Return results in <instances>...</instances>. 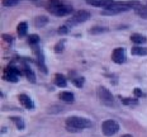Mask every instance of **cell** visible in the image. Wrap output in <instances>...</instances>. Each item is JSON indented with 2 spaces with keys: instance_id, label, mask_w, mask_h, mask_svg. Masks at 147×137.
Segmentation results:
<instances>
[{
  "instance_id": "obj_15",
  "label": "cell",
  "mask_w": 147,
  "mask_h": 137,
  "mask_svg": "<svg viewBox=\"0 0 147 137\" xmlns=\"http://www.w3.org/2000/svg\"><path fill=\"white\" fill-rule=\"evenodd\" d=\"M37 63H38V66L41 67V70L43 72H47V69H46V66H45V56H43V53H42V51L41 50H38L37 51Z\"/></svg>"
},
{
  "instance_id": "obj_6",
  "label": "cell",
  "mask_w": 147,
  "mask_h": 137,
  "mask_svg": "<svg viewBox=\"0 0 147 137\" xmlns=\"http://www.w3.org/2000/svg\"><path fill=\"white\" fill-rule=\"evenodd\" d=\"M90 18V13L86 10H79L76 11L75 14L67 20V24L69 26H72V24H79V23H84Z\"/></svg>"
},
{
  "instance_id": "obj_20",
  "label": "cell",
  "mask_w": 147,
  "mask_h": 137,
  "mask_svg": "<svg viewBox=\"0 0 147 137\" xmlns=\"http://www.w3.org/2000/svg\"><path fill=\"white\" fill-rule=\"evenodd\" d=\"M10 119L13 121V123L15 124V126H17V128L19 130V131L24 130V121H23L20 117H11Z\"/></svg>"
},
{
  "instance_id": "obj_25",
  "label": "cell",
  "mask_w": 147,
  "mask_h": 137,
  "mask_svg": "<svg viewBox=\"0 0 147 137\" xmlns=\"http://www.w3.org/2000/svg\"><path fill=\"white\" fill-rule=\"evenodd\" d=\"M20 0H3V5L4 7H14L19 3Z\"/></svg>"
},
{
  "instance_id": "obj_13",
  "label": "cell",
  "mask_w": 147,
  "mask_h": 137,
  "mask_svg": "<svg viewBox=\"0 0 147 137\" xmlns=\"http://www.w3.org/2000/svg\"><path fill=\"white\" fill-rule=\"evenodd\" d=\"M131 53L133 56H146L147 55V48L146 47H141V46H134L131 50Z\"/></svg>"
},
{
  "instance_id": "obj_17",
  "label": "cell",
  "mask_w": 147,
  "mask_h": 137,
  "mask_svg": "<svg viewBox=\"0 0 147 137\" xmlns=\"http://www.w3.org/2000/svg\"><path fill=\"white\" fill-rule=\"evenodd\" d=\"M47 23H48V18L45 17V15H38V17H36V19H34V26L38 27V28L45 27Z\"/></svg>"
},
{
  "instance_id": "obj_16",
  "label": "cell",
  "mask_w": 147,
  "mask_h": 137,
  "mask_svg": "<svg viewBox=\"0 0 147 137\" xmlns=\"http://www.w3.org/2000/svg\"><path fill=\"white\" fill-rule=\"evenodd\" d=\"M23 71H24V75L27 76V79H28L30 83H36V75H34V72L32 71V69H30L29 66L24 65Z\"/></svg>"
},
{
  "instance_id": "obj_2",
  "label": "cell",
  "mask_w": 147,
  "mask_h": 137,
  "mask_svg": "<svg viewBox=\"0 0 147 137\" xmlns=\"http://www.w3.org/2000/svg\"><path fill=\"white\" fill-rule=\"evenodd\" d=\"M47 9L50 13L57 17H65L72 13L74 8L70 4H65L61 0H48L47 3Z\"/></svg>"
},
{
  "instance_id": "obj_28",
  "label": "cell",
  "mask_w": 147,
  "mask_h": 137,
  "mask_svg": "<svg viewBox=\"0 0 147 137\" xmlns=\"http://www.w3.org/2000/svg\"><path fill=\"white\" fill-rule=\"evenodd\" d=\"M133 93H134V95H136L137 98H140V97L142 95V91H141V89H138V88H136V89L133 90Z\"/></svg>"
},
{
  "instance_id": "obj_8",
  "label": "cell",
  "mask_w": 147,
  "mask_h": 137,
  "mask_svg": "<svg viewBox=\"0 0 147 137\" xmlns=\"http://www.w3.org/2000/svg\"><path fill=\"white\" fill-rule=\"evenodd\" d=\"M112 60H113V62H115V63L125 62V51H124V48H122V47L115 48L112 53Z\"/></svg>"
},
{
  "instance_id": "obj_23",
  "label": "cell",
  "mask_w": 147,
  "mask_h": 137,
  "mask_svg": "<svg viewBox=\"0 0 147 137\" xmlns=\"http://www.w3.org/2000/svg\"><path fill=\"white\" fill-rule=\"evenodd\" d=\"M39 42V37L37 34H30L28 37V43L29 45H38Z\"/></svg>"
},
{
  "instance_id": "obj_31",
  "label": "cell",
  "mask_w": 147,
  "mask_h": 137,
  "mask_svg": "<svg viewBox=\"0 0 147 137\" xmlns=\"http://www.w3.org/2000/svg\"><path fill=\"white\" fill-rule=\"evenodd\" d=\"M32 1H38V0H32Z\"/></svg>"
},
{
  "instance_id": "obj_21",
  "label": "cell",
  "mask_w": 147,
  "mask_h": 137,
  "mask_svg": "<svg viewBox=\"0 0 147 137\" xmlns=\"http://www.w3.org/2000/svg\"><path fill=\"white\" fill-rule=\"evenodd\" d=\"M121 100L124 105H137L138 104V99L137 98H121Z\"/></svg>"
},
{
  "instance_id": "obj_4",
  "label": "cell",
  "mask_w": 147,
  "mask_h": 137,
  "mask_svg": "<svg viewBox=\"0 0 147 137\" xmlns=\"http://www.w3.org/2000/svg\"><path fill=\"white\" fill-rule=\"evenodd\" d=\"M96 93H98V98L100 99V102H102L104 105H108V107L114 105V97L112 95V93H110L107 88L99 86Z\"/></svg>"
},
{
  "instance_id": "obj_18",
  "label": "cell",
  "mask_w": 147,
  "mask_h": 137,
  "mask_svg": "<svg viewBox=\"0 0 147 137\" xmlns=\"http://www.w3.org/2000/svg\"><path fill=\"white\" fill-rule=\"evenodd\" d=\"M18 34H19V37H24V36L27 34V30H28V24L27 22H20L18 24Z\"/></svg>"
},
{
  "instance_id": "obj_24",
  "label": "cell",
  "mask_w": 147,
  "mask_h": 137,
  "mask_svg": "<svg viewBox=\"0 0 147 137\" xmlns=\"http://www.w3.org/2000/svg\"><path fill=\"white\" fill-rule=\"evenodd\" d=\"M103 32H107V28H104V27H93L90 29L91 34H96V33H103Z\"/></svg>"
},
{
  "instance_id": "obj_3",
  "label": "cell",
  "mask_w": 147,
  "mask_h": 137,
  "mask_svg": "<svg viewBox=\"0 0 147 137\" xmlns=\"http://www.w3.org/2000/svg\"><path fill=\"white\" fill-rule=\"evenodd\" d=\"M66 130L69 132H80L84 128L91 127V122L84 117H70L66 119Z\"/></svg>"
},
{
  "instance_id": "obj_12",
  "label": "cell",
  "mask_w": 147,
  "mask_h": 137,
  "mask_svg": "<svg viewBox=\"0 0 147 137\" xmlns=\"http://www.w3.org/2000/svg\"><path fill=\"white\" fill-rule=\"evenodd\" d=\"M53 81H55V84H56L57 86H60V88H65L67 85V80H66V78L62 74H56L55 75Z\"/></svg>"
},
{
  "instance_id": "obj_5",
  "label": "cell",
  "mask_w": 147,
  "mask_h": 137,
  "mask_svg": "<svg viewBox=\"0 0 147 137\" xmlns=\"http://www.w3.org/2000/svg\"><path fill=\"white\" fill-rule=\"evenodd\" d=\"M102 131H103V135L107 136V137L114 136L115 133L119 131V124L113 119L104 121L103 124H102Z\"/></svg>"
},
{
  "instance_id": "obj_19",
  "label": "cell",
  "mask_w": 147,
  "mask_h": 137,
  "mask_svg": "<svg viewBox=\"0 0 147 137\" xmlns=\"http://www.w3.org/2000/svg\"><path fill=\"white\" fill-rule=\"evenodd\" d=\"M131 39H132V42H134V43H137V45H142L146 42V37L140 34V33H133V34L131 36Z\"/></svg>"
},
{
  "instance_id": "obj_9",
  "label": "cell",
  "mask_w": 147,
  "mask_h": 137,
  "mask_svg": "<svg viewBox=\"0 0 147 137\" xmlns=\"http://www.w3.org/2000/svg\"><path fill=\"white\" fill-rule=\"evenodd\" d=\"M86 3L89 5H93V7H98V8H108L113 4V0H86Z\"/></svg>"
},
{
  "instance_id": "obj_11",
  "label": "cell",
  "mask_w": 147,
  "mask_h": 137,
  "mask_svg": "<svg viewBox=\"0 0 147 137\" xmlns=\"http://www.w3.org/2000/svg\"><path fill=\"white\" fill-rule=\"evenodd\" d=\"M59 98L65 103H74L75 97H74V94L70 93V91H62V93L59 94Z\"/></svg>"
},
{
  "instance_id": "obj_27",
  "label": "cell",
  "mask_w": 147,
  "mask_h": 137,
  "mask_svg": "<svg viewBox=\"0 0 147 137\" xmlns=\"http://www.w3.org/2000/svg\"><path fill=\"white\" fill-rule=\"evenodd\" d=\"M70 32V27L69 26H61L59 28V33L60 34H67Z\"/></svg>"
},
{
  "instance_id": "obj_7",
  "label": "cell",
  "mask_w": 147,
  "mask_h": 137,
  "mask_svg": "<svg viewBox=\"0 0 147 137\" xmlns=\"http://www.w3.org/2000/svg\"><path fill=\"white\" fill-rule=\"evenodd\" d=\"M19 75H20L19 70L10 65V66H8V67L5 69L4 79L5 80H8V81H10V83H17V81L19 80Z\"/></svg>"
},
{
  "instance_id": "obj_26",
  "label": "cell",
  "mask_w": 147,
  "mask_h": 137,
  "mask_svg": "<svg viewBox=\"0 0 147 137\" xmlns=\"http://www.w3.org/2000/svg\"><path fill=\"white\" fill-rule=\"evenodd\" d=\"M84 81H85L84 78H75V79H74V85H75V86H78V88H82Z\"/></svg>"
},
{
  "instance_id": "obj_29",
  "label": "cell",
  "mask_w": 147,
  "mask_h": 137,
  "mask_svg": "<svg viewBox=\"0 0 147 137\" xmlns=\"http://www.w3.org/2000/svg\"><path fill=\"white\" fill-rule=\"evenodd\" d=\"M3 38L5 39V41H8V42H11V37L10 36H7V34H3Z\"/></svg>"
},
{
  "instance_id": "obj_1",
  "label": "cell",
  "mask_w": 147,
  "mask_h": 137,
  "mask_svg": "<svg viewBox=\"0 0 147 137\" xmlns=\"http://www.w3.org/2000/svg\"><path fill=\"white\" fill-rule=\"evenodd\" d=\"M140 3L136 0H131V1H118V3H113L110 7H108L105 10L103 11V15H113V14H119V13H124L128 11L131 9H134Z\"/></svg>"
},
{
  "instance_id": "obj_10",
  "label": "cell",
  "mask_w": 147,
  "mask_h": 137,
  "mask_svg": "<svg viewBox=\"0 0 147 137\" xmlns=\"http://www.w3.org/2000/svg\"><path fill=\"white\" fill-rule=\"evenodd\" d=\"M19 102H20V104H22L24 108H27V109H33L34 108V104H33L32 99H30L28 95H26V94H20L19 95Z\"/></svg>"
},
{
  "instance_id": "obj_22",
  "label": "cell",
  "mask_w": 147,
  "mask_h": 137,
  "mask_svg": "<svg viewBox=\"0 0 147 137\" xmlns=\"http://www.w3.org/2000/svg\"><path fill=\"white\" fill-rule=\"evenodd\" d=\"M63 46H65V39H61V41L57 42L56 46H55V52L61 53L63 51Z\"/></svg>"
},
{
  "instance_id": "obj_30",
  "label": "cell",
  "mask_w": 147,
  "mask_h": 137,
  "mask_svg": "<svg viewBox=\"0 0 147 137\" xmlns=\"http://www.w3.org/2000/svg\"><path fill=\"white\" fill-rule=\"evenodd\" d=\"M122 137H132V135H124V136H122Z\"/></svg>"
},
{
  "instance_id": "obj_14",
  "label": "cell",
  "mask_w": 147,
  "mask_h": 137,
  "mask_svg": "<svg viewBox=\"0 0 147 137\" xmlns=\"http://www.w3.org/2000/svg\"><path fill=\"white\" fill-rule=\"evenodd\" d=\"M133 10H134V13H136L137 15H140L141 18H143V19H147V7L138 4L136 8L133 9Z\"/></svg>"
}]
</instances>
